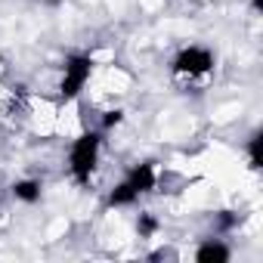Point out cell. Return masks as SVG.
Returning <instances> with one entry per match:
<instances>
[{
  "instance_id": "cell-1",
  "label": "cell",
  "mask_w": 263,
  "mask_h": 263,
  "mask_svg": "<svg viewBox=\"0 0 263 263\" xmlns=\"http://www.w3.org/2000/svg\"><path fill=\"white\" fill-rule=\"evenodd\" d=\"M102 152V130H84L68 149V174L78 186H90Z\"/></svg>"
},
{
  "instance_id": "cell-2",
  "label": "cell",
  "mask_w": 263,
  "mask_h": 263,
  "mask_svg": "<svg viewBox=\"0 0 263 263\" xmlns=\"http://www.w3.org/2000/svg\"><path fill=\"white\" fill-rule=\"evenodd\" d=\"M96 71V59L90 53H71L65 62H62V78H59V102H74L84 87L90 84Z\"/></svg>"
},
{
  "instance_id": "cell-3",
  "label": "cell",
  "mask_w": 263,
  "mask_h": 263,
  "mask_svg": "<svg viewBox=\"0 0 263 263\" xmlns=\"http://www.w3.org/2000/svg\"><path fill=\"white\" fill-rule=\"evenodd\" d=\"M217 59L208 47L201 44H189V47H180L171 59V74L174 78H186V81H195V78H208L214 71Z\"/></svg>"
},
{
  "instance_id": "cell-4",
  "label": "cell",
  "mask_w": 263,
  "mask_h": 263,
  "mask_svg": "<svg viewBox=\"0 0 263 263\" xmlns=\"http://www.w3.org/2000/svg\"><path fill=\"white\" fill-rule=\"evenodd\" d=\"M124 183L134 189L140 198L149 195V192H155V189H158V167H155V161H140V164H134V167L127 171Z\"/></svg>"
},
{
  "instance_id": "cell-5",
  "label": "cell",
  "mask_w": 263,
  "mask_h": 263,
  "mask_svg": "<svg viewBox=\"0 0 263 263\" xmlns=\"http://www.w3.org/2000/svg\"><path fill=\"white\" fill-rule=\"evenodd\" d=\"M195 260L198 263H229L232 260V248L223 238H204L195 248Z\"/></svg>"
},
{
  "instance_id": "cell-6",
  "label": "cell",
  "mask_w": 263,
  "mask_h": 263,
  "mask_svg": "<svg viewBox=\"0 0 263 263\" xmlns=\"http://www.w3.org/2000/svg\"><path fill=\"white\" fill-rule=\"evenodd\" d=\"M10 192H13V198L22 201V204H37L41 195H44V183L34 180V177H25V180H16V183L10 186Z\"/></svg>"
},
{
  "instance_id": "cell-7",
  "label": "cell",
  "mask_w": 263,
  "mask_h": 263,
  "mask_svg": "<svg viewBox=\"0 0 263 263\" xmlns=\"http://www.w3.org/2000/svg\"><path fill=\"white\" fill-rule=\"evenodd\" d=\"M137 201H140V195L130 189L124 180H121V183H115V186H111V192H108V198H105V204H108V208H134Z\"/></svg>"
},
{
  "instance_id": "cell-8",
  "label": "cell",
  "mask_w": 263,
  "mask_h": 263,
  "mask_svg": "<svg viewBox=\"0 0 263 263\" xmlns=\"http://www.w3.org/2000/svg\"><path fill=\"white\" fill-rule=\"evenodd\" d=\"M238 226H241V214L238 211H217L214 214V232L217 235H226V232H232Z\"/></svg>"
},
{
  "instance_id": "cell-9",
  "label": "cell",
  "mask_w": 263,
  "mask_h": 263,
  "mask_svg": "<svg viewBox=\"0 0 263 263\" xmlns=\"http://www.w3.org/2000/svg\"><path fill=\"white\" fill-rule=\"evenodd\" d=\"M158 229H161V223H158V217H155V214L143 211V214L137 217V235H140V238H152Z\"/></svg>"
},
{
  "instance_id": "cell-10",
  "label": "cell",
  "mask_w": 263,
  "mask_h": 263,
  "mask_svg": "<svg viewBox=\"0 0 263 263\" xmlns=\"http://www.w3.org/2000/svg\"><path fill=\"white\" fill-rule=\"evenodd\" d=\"M245 155H248V167H251V171H260V130H254V134L248 137Z\"/></svg>"
},
{
  "instance_id": "cell-11",
  "label": "cell",
  "mask_w": 263,
  "mask_h": 263,
  "mask_svg": "<svg viewBox=\"0 0 263 263\" xmlns=\"http://www.w3.org/2000/svg\"><path fill=\"white\" fill-rule=\"evenodd\" d=\"M121 121H124V111H121V108L105 111V118H102V134H105V130H111V127H118Z\"/></svg>"
},
{
  "instance_id": "cell-12",
  "label": "cell",
  "mask_w": 263,
  "mask_h": 263,
  "mask_svg": "<svg viewBox=\"0 0 263 263\" xmlns=\"http://www.w3.org/2000/svg\"><path fill=\"white\" fill-rule=\"evenodd\" d=\"M0 204H4V192H0Z\"/></svg>"
}]
</instances>
